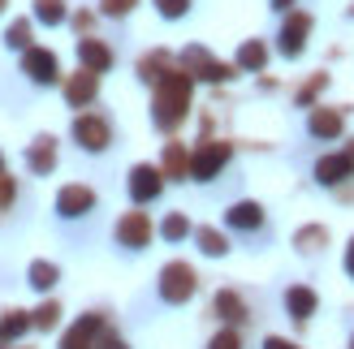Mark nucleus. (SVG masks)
<instances>
[{
	"instance_id": "f257e3e1",
	"label": "nucleus",
	"mask_w": 354,
	"mask_h": 349,
	"mask_svg": "<svg viewBox=\"0 0 354 349\" xmlns=\"http://www.w3.org/2000/svg\"><path fill=\"white\" fill-rule=\"evenodd\" d=\"M186 108H190V74H165L156 82V112L151 121L160 130H177L186 121Z\"/></svg>"
},
{
	"instance_id": "f03ea898",
	"label": "nucleus",
	"mask_w": 354,
	"mask_h": 349,
	"mask_svg": "<svg viewBox=\"0 0 354 349\" xmlns=\"http://www.w3.org/2000/svg\"><path fill=\"white\" fill-rule=\"evenodd\" d=\"M194 289H199V276H194L190 263H182V259H173V263L160 268V302L169 306H182L194 298Z\"/></svg>"
},
{
	"instance_id": "7ed1b4c3",
	"label": "nucleus",
	"mask_w": 354,
	"mask_h": 349,
	"mask_svg": "<svg viewBox=\"0 0 354 349\" xmlns=\"http://www.w3.org/2000/svg\"><path fill=\"white\" fill-rule=\"evenodd\" d=\"M225 164H229V143H203L190 155V177L194 181H212Z\"/></svg>"
},
{
	"instance_id": "20e7f679",
	"label": "nucleus",
	"mask_w": 354,
	"mask_h": 349,
	"mask_svg": "<svg viewBox=\"0 0 354 349\" xmlns=\"http://www.w3.org/2000/svg\"><path fill=\"white\" fill-rule=\"evenodd\" d=\"M182 65H186L190 78H203V82H225V78H234V65L212 61L203 48H186V52H182Z\"/></svg>"
},
{
	"instance_id": "39448f33",
	"label": "nucleus",
	"mask_w": 354,
	"mask_h": 349,
	"mask_svg": "<svg viewBox=\"0 0 354 349\" xmlns=\"http://www.w3.org/2000/svg\"><path fill=\"white\" fill-rule=\"evenodd\" d=\"M22 74H30V82H57L61 78V61H57V52H48V48H26L22 52Z\"/></svg>"
},
{
	"instance_id": "423d86ee",
	"label": "nucleus",
	"mask_w": 354,
	"mask_h": 349,
	"mask_svg": "<svg viewBox=\"0 0 354 349\" xmlns=\"http://www.w3.org/2000/svg\"><path fill=\"white\" fill-rule=\"evenodd\" d=\"M74 138H78V147H82V151H104L113 134H109V121H104V117L82 112V117L74 121Z\"/></svg>"
},
{
	"instance_id": "0eeeda50",
	"label": "nucleus",
	"mask_w": 354,
	"mask_h": 349,
	"mask_svg": "<svg viewBox=\"0 0 354 349\" xmlns=\"http://www.w3.org/2000/svg\"><path fill=\"white\" fill-rule=\"evenodd\" d=\"M160 190H165V172H160V168H151V164H134V172H130V199H134V203H151V199H160Z\"/></svg>"
},
{
	"instance_id": "6e6552de",
	"label": "nucleus",
	"mask_w": 354,
	"mask_h": 349,
	"mask_svg": "<svg viewBox=\"0 0 354 349\" xmlns=\"http://www.w3.org/2000/svg\"><path fill=\"white\" fill-rule=\"evenodd\" d=\"M117 241L121 246H130V250H143L147 241H151V220L143 212H126L117 220Z\"/></svg>"
},
{
	"instance_id": "1a4fd4ad",
	"label": "nucleus",
	"mask_w": 354,
	"mask_h": 349,
	"mask_svg": "<svg viewBox=\"0 0 354 349\" xmlns=\"http://www.w3.org/2000/svg\"><path fill=\"white\" fill-rule=\"evenodd\" d=\"M91 207H95V190H86V186H65L57 195V212L65 220H78V216L91 212Z\"/></svg>"
},
{
	"instance_id": "9d476101",
	"label": "nucleus",
	"mask_w": 354,
	"mask_h": 349,
	"mask_svg": "<svg viewBox=\"0 0 354 349\" xmlns=\"http://www.w3.org/2000/svg\"><path fill=\"white\" fill-rule=\"evenodd\" d=\"M354 172V147L350 151H342V155H324L320 164H315V181L320 186H337V181H346Z\"/></svg>"
},
{
	"instance_id": "9b49d317",
	"label": "nucleus",
	"mask_w": 354,
	"mask_h": 349,
	"mask_svg": "<svg viewBox=\"0 0 354 349\" xmlns=\"http://www.w3.org/2000/svg\"><path fill=\"white\" fill-rule=\"evenodd\" d=\"M100 332H104V319H100V315H82V319L65 332L61 349H95V337H100Z\"/></svg>"
},
{
	"instance_id": "f8f14e48",
	"label": "nucleus",
	"mask_w": 354,
	"mask_h": 349,
	"mask_svg": "<svg viewBox=\"0 0 354 349\" xmlns=\"http://www.w3.org/2000/svg\"><path fill=\"white\" fill-rule=\"evenodd\" d=\"M307 30H311V17L307 13H294L286 26H281V52L286 57H298V52L307 48Z\"/></svg>"
},
{
	"instance_id": "ddd939ff",
	"label": "nucleus",
	"mask_w": 354,
	"mask_h": 349,
	"mask_svg": "<svg viewBox=\"0 0 354 349\" xmlns=\"http://www.w3.org/2000/svg\"><path fill=\"white\" fill-rule=\"evenodd\" d=\"M100 91V74H91V69H82V74H74L65 82V99H69V108H82V103H91Z\"/></svg>"
},
{
	"instance_id": "4468645a",
	"label": "nucleus",
	"mask_w": 354,
	"mask_h": 349,
	"mask_svg": "<svg viewBox=\"0 0 354 349\" xmlns=\"http://www.w3.org/2000/svg\"><path fill=\"white\" fill-rule=\"evenodd\" d=\"M26 164H30V172H39V177H48L52 168H57V143L44 134V138H35L30 143V151H26Z\"/></svg>"
},
{
	"instance_id": "2eb2a0df",
	"label": "nucleus",
	"mask_w": 354,
	"mask_h": 349,
	"mask_svg": "<svg viewBox=\"0 0 354 349\" xmlns=\"http://www.w3.org/2000/svg\"><path fill=\"white\" fill-rule=\"evenodd\" d=\"M78 61H82V69H91V74H104V69L113 65V52L100 39H78Z\"/></svg>"
},
{
	"instance_id": "dca6fc26",
	"label": "nucleus",
	"mask_w": 354,
	"mask_h": 349,
	"mask_svg": "<svg viewBox=\"0 0 354 349\" xmlns=\"http://www.w3.org/2000/svg\"><path fill=\"white\" fill-rule=\"evenodd\" d=\"M225 224H229V229H246V233H251V229L263 224V207L259 203H234L225 212Z\"/></svg>"
},
{
	"instance_id": "f3484780",
	"label": "nucleus",
	"mask_w": 354,
	"mask_h": 349,
	"mask_svg": "<svg viewBox=\"0 0 354 349\" xmlns=\"http://www.w3.org/2000/svg\"><path fill=\"white\" fill-rule=\"evenodd\" d=\"M307 130L315 134V138H342V112H333V108H315L311 112V121H307Z\"/></svg>"
},
{
	"instance_id": "a211bd4d",
	"label": "nucleus",
	"mask_w": 354,
	"mask_h": 349,
	"mask_svg": "<svg viewBox=\"0 0 354 349\" xmlns=\"http://www.w3.org/2000/svg\"><path fill=\"white\" fill-rule=\"evenodd\" d=\"M286 310H290V319H311L315 315V293L307 285L286 289Z\"/></svg>"
},
{
	"instance_id": "6ab92c4d",
	"label": "nucleus",
	"mask_w": 354,
	"mask_h": 349,
	"mask_svg": "<svg viewBox=\"0 0 354 349\" xmlns=\"http://www.w3.org/2000/svg\"><path fill=\"white\" fill-rule=\"evenodd\" d=\"M26 328H30V319H26V310H9L5 319H0V349H9L17 337H26Z\"/></svg>"
},
{
	"instance_id": "aec40b11",
	"label": "nucleus",
	"mask_w": 354,
	"mask_h": 349,
	"mask_svg": "<svg viewBox=\"0 0 354 349\" xmlns=\"http://www.w3.org/2000/svg\"><path fill=\"white\" fill-rule=\"evenodd\" d=\"M30 289H39V293H48L52 285H57L61 281V268L57 263H48V259H35V263H30Z\"/></svg>"
},
{
	"instance_id": "412c9836",
	"label": "nucleus",
	"mask_w": 354,
	"mask_h": 349,
	"mask_svg": "<svg viewBox=\"0 0 354 349\" xmlns=\"http://www.w3.org/2000/svg\"><path fill=\"white\" fill-rule=\"evenodd\" d=\"M212 306H216V315H221V319H229V323H242V319H246V306H242V298H238V293H229V289H221Z\"/></svg>"
},
{
	"instance_id": "4be33fe9",
	"label": "nucleus",
	"mask_w": 354,
	"mask_h": 349,
	"mask_svg": "<svg viewBox=\"0 0 354 349\" xmlns=\"http://www.w3.org/2000/svg\"><path fill=\"white\" fill-rule=\"evenodd\" d=\"M165 177H186L190 172V160H186V151H182V143H169L165 147Z\"/></svg>"
},
{
	"instance_id": "5701e85b",
	"label": "nucleus",
	"mask_w": 354,
	"mask_h": 349,
	"mask_svg": "<svg viewBox=\"0 0 354 349\" xmlns=\"http://www.w3.org/2000/svg\"><path fill=\"white\" fill-rule=\"evenodd\" d=\"M263 65H268V48H263L259 39L238 48V69H263Z\"/></svg>"
},
{
	"instance_id": "b1692460",
	"label": "nucleus",
	"mask_w": 354,
	"mask_h": 349,
	"mask_svg": "<svg viewBox=\"0 0 354 349\" xmlns=\"http://www.w3.org/2000/svg\"><path fill=\"white\" fill-rule=\"evenodd\" d=\"M35 17L44 26H61L65 22V0H35Z\"/></svg>"
},
{
	"instance_id": "393cba45",
	"label": "nucleus",
	"mask_w": 354,
	"mask_h": 349,
	"mask_svg": "<svg viewBox=\"0 0 354 349\" xmlns=\"http://www.w3.org/2000/svg\"><path fill=\"white\" fill-rule=\"evenodd\" d=\"M194 241H199V250H203V255H212V259H221V255L229 250V241H225L216 229H194Z\"/></svg>"
},
{
	"instance_id": "a878e982",
	"label": "nucleus",
	"mask_w": 354,
	"mask_h": 349,
	"mask_svg": "<svg viewBox=\"0 0 354 349\" xmlns=\"http://www.w3.org/2000/svg\"><path fill=\"white\" fill-rule=\"evenodd\" d=\"M165 52H151V57H143L138 61V74H143V82H160L165 78Z\"/></svg>"
},
{
	"instance_id": "bb28decb",
	"label": "nucleus",
	"mask_w": 354,
	"mask_h": 349,
	"mask_svg": "<svg viewBox=\"0 0 354 349\" xmlns=\"http://www.w3.org/2000/svg\"><path fill=\"white\" fill-rule=\"evenodd\" d=\"M186 233H190V220H186L182 212H173V216L160 224V237H165V241H182Z\"/></svg>"
},
{
	"instance_id": "cd10ccee",
	"label": "nucleus",
	"mask_w": 354,
	"mask_h": 349,
	"mask_svg": "<svg viewBox=\"0 0 354 349\" xmlns=\"http://www.w3.org/2000/svg\"><path fill=\"white\" fill-rule=\"evenodd\" d=\"M5 43H9V48H22V52H26V48H30V22H22V17H17V22L5 30Z\"/></svg>"
},
{
	"instance_id": "c85d7f7f",
	"label": "nucleus",
	"mask_w": 354,
	"mask_h": 349,
	"mask_svg": "<svg viewBox=\"0 0 354 349\" xmlns=\"http://www.w3.org/2000/svg\"><path fill=\"white\" fill-rule=\"evenodd\" d=\"M57 319H61V306H57V302H44L39 310H35L30 323H35V328H57Z\"/></svg>"
},
{
	"instance_id": "c756f323",
	"label": "nucleus",
	"mask_w": 354,
	"mask_h": 349,
	"mask_svg": "<svg viewBox=\"0 0 354 349\" xmlns=\"http://www.w3.org/2000/svg\"><path fill=\"white\" fill-rule=\"evenodd\" d=\"M156 9H160V17H186L190 0H156Z\"/></svg>"
},
{
	"instance_id": "7c9ffc66",
	"label": "nucleus",
	"mask_w": 354,
	"mask_h": 349,
	"mask_svg": "<svg viewBox=\"0 0 354 349\" xmlns=\"http://www.w3.org/2000/svg\"><path fill=\"white\" fill-rule=\"evenodd\" d=\"M207 349H242V341H238V332H216Z\"/></svg>"
},
{
	"instance_id": "2f4dec72",
	"label": "nucleus",
	"mask_w": 354,
	"mask_h": 349,
	"mask_svg": "<svg viewBox=\"0 0 354 349\" xmlns=\"http://www.w3.org/2000/svg\"><path fill=\"white\" fill-rule=\"evenodd\" d=\"M100 5H104V13H109V17H121V13L134 9V0H100Z\"/></svg>"
},
{
	"instance_id": "473e14b6",
	"label": "nucleus",
	"mask_w": 354,
	"mask_h": 349,
	"mask_svg": "<svg viewBox=\"0 0 354 349\" xmlns=\"http://www.w3.org/2000/svg\"><path fill=\"white\" fill-rule=\"evenodd\" d=\"M320 86H324V74H320V78H311V82L303 86V91H298V103H311V99H315V91H320Z\"/></svg>"
},
{
	"instance_id": "72a5a7b5",
	"label": "nucleus",
	"mask_w": 354,
	"mask_h": 349,
	"mask_svg": "<svg viewBox=\"0 0 354 349\" xmlns=\"http://www.w3.org/2000/svg\"><path fill=\"white\" fill-rule=\"evenodd\" d=\"M324 237V229H303V233H298V246H303V250H315V241H320Z\"/></svg>"
},
{
	"instance_id": "f704fd0d",
	"label": "nucleus",
	"mask_w": 354,
	"mask_h": 349,
	"mask_svg": "<svg viewBox=\"0 0 354 349\" xmlns=\"http://www.w3.org/2000/svg\"><path fill=\"white\" fill-rule=\"evenodd\" d=\"M95 349H130V345L121 341V337H113V332H109V337H100V345H95Z\"/></svg>"
},
{
	"instance_id": "c9c22d12",
	"label": "nucleus",
	"mask_w": 354,
	"mask_h": 349,
	"mask_svg": "<svg viewBox=\"0 0 354 349\" xmlns=\"http://www.w3.org/2000/svg\"><path fill=\"white\" fill-rule=\"evenodd\" d=\"M9 199H13V181L0 177V207H9Z\"/></svg>"
},
{
	"instance_id": "e433bc0d",
	"label": "nucleus",
	"mask_w": 354,
	"mask_h": 349,
	"mask_svg": "<svg viewBox=\"0 0 354 349\" xmlns=\"http://www.w3.org/2000/svg\"><path fill=\"white\" fill-rule=\"evenodd\" d=\"M263 349H294L290 341H281V337H268V341H263Z\"/></svg>"
},
{
	"instance_id": "4c0bfd02",
	"label": "nucleus",
	"mask_w": 354,
	"mask_h": 349,
	"mask_svg": "<svg viewBox=\"0 0 354 349\" xmlns=\"http://www.w3.org/2000/svg\"><path fill=\"white\" fill-rule=\"evenodd\" d=\"M346 272L354 276V237H350V250H346Z\"/></svg>"
},
{
	"instance_id": "58836bf2",
	"label": "nucleus",
	"mask_w": 354,
	"mask_h": 349,
	"mask_svg": "<svg viewBox=\"0 0 354 349\" xmlns=\"http://www.w3.org/2000/svg\"><path fill=\"white\" fill-rule=\"evenodd\" d=\"M272 5H277V9H290V0H272Z\"/></svg>"
},
{
	"instance_id": "ea45409f",
	"label": "nucleus",
	"mask_w": 354,
	"mask_h": 349,
	"mask_svg": "<svg viewBox=\"0 0 354 349\" xmlns=\"http://www.w3.org/2000/svg\"><path fill=\"white\" fill-rule=\"evenodd\" d=\"M350 349H354V337H350Z\"/></svg>"
},
{
	"instance_id": "a19ab883",
	"label": "nucleus",
	"mask_w": 354,
	"mask_h": 349,
	"mask_svg": "<svg viewBox=\"0 0 354 349\" xmlns=\"http://www.w3.org/2000/svg\"><path fill=\"white\" fill-rule=\"evenodd\" d=\"M0 9H5V0H0Z\"/></svg>"
}]
</instances>
